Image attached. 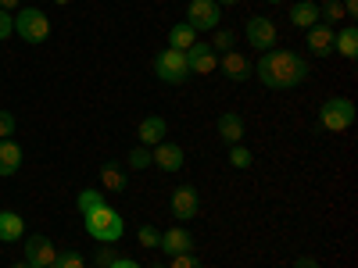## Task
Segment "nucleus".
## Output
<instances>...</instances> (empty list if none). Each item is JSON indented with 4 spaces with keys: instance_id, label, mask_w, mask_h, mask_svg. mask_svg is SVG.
Here are the masks:
<instances>
[{
    "instance_id": "27",
    "label": "nucleus",
    "mask_w": 358,
    "mask_h": 268,
    "mask_svg": "<svg viewBox=\"0 0 358 268\" xmlns=\"http://www.w3.org/2000/svg\"><path fill=\"white\" fill-rule=\"evenodd\" d=\"M54 268H86V265H83V254H76V251H65V254H57Z\"/></svg>"
},
{
    "instance_id": "35",
    "label": "nucleus",
    "mask_w": 358,
    "mask_h": 268,
    "mask_svg": "<svg viewBox=\"0 0 358 268\" xmlns=\"http://www.w3.org/2000/svg\"><path fill=\"white\" fill-rule=\"evenodd\" d=\"M111 261H115V258H111L108 251H97V268H108Z\"/></svg>"
},
{
    "instance_id": "3",
    "label": "nucleus",
    "mask_w": 358,
    "mask_h": 268,
    "mask_svg": "<svg viewBox=\"0 0 358 268\" xmlns=\"http://www.w3.org/2000/svg\"><path fill=\"white\" fill-rule=\"evenodd\" d=\"M155 75L169 86H183L190 79V65H187V50H162L155 57Z\"/></svg>"
},
{
    "instance_id": "14",
    "label": "nucleus",
    "mask_w": 358,
    "mask_h": 268,
    "mask_svg": "<svg viewBox=\"0 0 358 268\" xmlns=\"http://www.w3.org/2000/svg\"><path fill=\"white\" fill-rule=\"evenodd\" d=\"M165 133H169V122H165V118L162 114H147L143 118V122H140V143L143 147H158L162 140H165Z\"/></svg>"
},
{
    "instance_id": "33",
    "label": "nucleus",
    "mask_w": 358,
    "mask_h": 268,
    "mask_svg": "<svg viewBox=\"0 0 358 268\" xmlns=\"http://www.w3.org/2000/svg\"><path fill=\"white\" fill-rule=\"evenodd\" d=\"M294 268H319V261H315V258H308V254H301V258L294 261Z\"/></svg>"
},
{
    "instance_id": "21",
    "label": "nucleus",
    "mask_w": 358,
    "mask_h": 268,
    "mask_svg": "<svg viewBox=\"0 0 358 268\" xmlns=\"http://www.w3.org/2000/svg\"><path fill=\"white\" fill-rule=\"evenodd\" d=\"M337 54L348 57V61H355V57H358V29L355 25L337 29Z\"/></svg>"
},
{
    "instance_id": "40",
    "label": "nucleus",
    "mask_w": 358,
    "mask_h": 268,
    "mask_svg": "<svg viewBox=\"0 0 358 268\" xmlns=\"http://www.w3.org/2000/svg\"><path fill=\"white\" fill-rule=\"evenodd\" d=\"M54 4H69V0H54Z\"/></svg>"
},
{
    "instance_id": "8",
    "label": "nucleus",
    "mask_w": 358,
    "mask_h": 268,
    "mask_svg": "<svg viewBox=\"0 0 358 268\" xmlns=\"http://www.w3.org/2000/svg\"><path fill=\"white\" fill-rule=\"evenodd\" d=\"M305 33H308V50H312L315 57H330V54H337V29H334V25L315 22V25L305 29Z\"/></svg>"
},
{
    "instance_id": "18",
    "label": "nucleus",
    "mask_w": 358,
    "mask_h": 268,
    "mask_svg": "<svg viewBox=\"0 0 358 268\" xmlns=\"http://www.w3.org/2000/svg\"><path fill=\"white\" fill-rule=\"evenodd\" d=\"M290 22L297 29H308L319 22V4L315 0H297V4H290Z\"/></svg>"
},
{
    "instance_id": "11",
    "label": "nucleus",
    "mask_w": 358,
    "mask_h": 268,
    "mask_svg": "<svg viewBox=\"0 0 358 268\" xmlns=\"http://www.w3.org/2000/svg\"><path fill=\"white\" fill-rule=\"evenodd\" d=\"M197 211H201V197H197V190H194V186H179V190L172 193V215H176L179 222H190Z\"/></svg>"
},
{
    "instance_id": "16",
    "label": "nucleus",
    "mask_w": 358,
    "mask_h": 268,
    "mask_svg": "<svg viewBox=\"0 0 358 268\" xmlns=\"http://www.w3.org/2000/svg\"><path fill=\"white\" fill-rule=\"evenodd\" d=\"M25 236V222L15 211H0V244H18Z\"/></svg>"
},
{
    "instance_id": "5",
    "label": "nucleus",
    "mask_w": 358,
    "mask_h": 268,
    "mask_svg": "<svg viewBox=\"0 0 358 268\" xmlns=\"http://www.w3.org/2000/svg\"><path fill=\"white\" fill-rule=\"evenodd\" d=\"M319 122H322V129H330V133H344V129H351V122H355V104H351L348 97L326 100V104L319 107Z\"/></svg>"
},
{
    "instance_id": "36",
    "label": "nucleus",
    "mask_w": 358,
    "mask_h": 268,
    "mask_svg": "<svg viewBox=\"0 0 358 268\" xmlns=\"http://www.w3.org/2000/svg\"><path fill=\"white\" fill-rule=\"evenodd\" d=\"M344 15H348V18L358 15V0H344Z\"/></svg>"
},
{
    "instance_id": "25",
    "label": "nucleus",
    "mask_w": 358,
    "mask_h": 268,
    "mask_svg": "<svg viewBox=\"0 0 358 268\" xmlns=\"http://www.w3.org/2000/svg\"><path fill=\"white\" fill-rule=\"evenodd\" d=\"M251 161H255V158H251V151H248L244 143H233V147H229V165H233V168H251Z\"/></svg>"
},
{
    "instance_id": "30",
    "label": "nucleus",
    "mask_w": 358,
    "mask_h": 268,
    "mask_svg": "<svg viewBox=\"0 0 358 268\" xmlns=\"http://www.w3.org/2000/svg\"><path fill=\"white\" fill-rule=\"evenodd\" d=\"M11 136H15V114L0 111V140H11Z\"/></svg>"
},
{
    "instance_id": "1",
    "label": "nucleus",
    "mask_w": 358,
    "mask_h": 268,
    "mask_svg": "<svg viewBox=\"0 0 358 268\" xmlns=\"http://www.w3.org/2000/svg\"><path fill=\"white\" fill-rule=\"evenodd\" d=\"M255 75L268 89H294L308 79V61L297 50H265L255 65Z\"/></svg>"
},
{
    "instance_id": "7",
    "label": "nucleus",
    "mask_w": 358,
    "mask_h": 268,
    "mask_svg": "<svg viewBox=\"0 0 358 268\" xmlns=\"http://www.w3.org/2000/svg\"><path fill=\"white\" fill-rule=\"evenodd\" d=\"M244 36H248V43H251L255 50H276V40H280L276 25L268 22L265 15L248 18V25H244Z\"/></svg>"
},
{
    "instance_id": "32",
    "label": "nucleus",
    "mask_w": 358,
    "mask_h": 268,
    "mask_svg": "<svg viewBox=\"0 0 358 268\" xmlns=\"http://www.w3.org/2000/svg\"><path fill=\"white\" fill-rule=\"evenodd\" d=\"M15 33V18H11V11H0V40H8Z\"/></svg>"
},
{
    "instance_id": "6",
    "label": "nucleus",
    "mask_w": 358,
    "mask_h": 268,
    "mask_svg": "<svg viewBox=\"0 0 358 268\" xmlns=\"http://www.w3.org/2000/svg\"><path fill=\"white\" fill-rule=\"evenodd\" d=\"M219 22H222V11L215 0H190L187 4V25L194 33H215Z\"/></svg>"
},
{
    "instance_id": "23",
    "label": "nucleus",
    "mask_w": 358,
    "mask_h": 268,
    "mask_svg": "<svg viewBox=\"0 0 358 268\" xmlns=\"http://www.w3.org/2000/svg\"><path fill=\"white\" fill-rule=\"evenodd\" d=\"M76 204H79V215L86 218L90 211H97V207H101V204H108V200H104V193H101V190H79V200H76Z\"/></svg>"
},
{
    "instance_id": "20",
    "label": "nucleus",
    "mask_w": 358,
    "mask_h": 268,
    "mask_svg": "<svg viewBox=\"0 0 358 268\" xmlns=\"http://www.w3.org/2000/svg\"><path fill=\"white\" fill-rule=\"evenodd\" d=\"M101 183H104V190L108 193H122L126 190V172H122V165H115V161H108L104 168H101Z\"/></svg>"
},
{
    "instance_id": "38",
    "label": "nucleus",
    "mask_w": 358,
    "mask_h": 268,
    "mask_svg": "<svg viewBox=\"0 0 358 268\" xmlns=\"http://www.w3.org/2000/svg\"><path fill=\"white\" fill-rule=\"evenodd\" d=\"M219 8H233V4H241V0H215Z\"/></svg>"
},
{
    "instance_id": "37",
    "label": "nucleus",
    "mask_w": 358,
    "mask_h": 268,
    "mask_svg": "<svg viewBox=\"0 0 358 268\" xmlns=\"http://www.w3.org/2000/svg\"><path fill=\"white\" fill-rule=\"evenodd\" d=\"M15 4H18V0H0V11H11Z\"/></svg>"
},
{
    "instance_id": "29",
    "label": "nucleus",
    "mask_w": 358,
    "mask_h": 268,
    "mask_svg": "<svg viewBox=\"0 0 358 268\" xmlns=\"http://www.w3.org/2000/svg\"><path fill=\"white\" fill-rule=\"evenodd\" d=\"M136 236H140V244H143V247H158V240H162V232H158L155 225H143Z\"/></svg>"
},
{
    "instance_id": "10",
    "label": "nucleus",
    "mask_w": 358,
    "mask_h": 268,
    "mask_svg": "<svg viewBox=\"0 0 358 268\" xmlns=\"http://www.w3.org/2000/svg\"><path fill=\"white\" fill-rule=\"evenodd\" d=\"M187 65H190V75H212L219 68V54L212 50V43H194L187 50Z\"/></svg>"
},
{
    "instance_id": "22",
    "label": "nucleus",
    "mask_w": 358,
    "mask_h": 268,
    "mask_svg": "<svg viewBox=\"0 0 358 268\" xmlns=\"http://www.w3.org/2000/svg\"><path fill=\"white\" fill-rule=\"evenodd\" d=\"M194 43H197V33H194L187 22H179V25L169 29V47H172V50H190Z\"/></svg>"
},
{
    "instance_id": "26",
    "label": "nucleus",
    "mask_w": 358,
    "mask_h": 268,
    "mask_svg": "<svg viewBox=\"0 0 358 268\" xmlns=\"http://www.w3.org/2000/svg\"><path fill=\"white\" fill-rule=\"evenodd\" d=\"M233 43H236V33H233V29H215L212 50H233Z\"/></svg>"
},
{
    "instance_id": "13",
    "label": "nucleus",
    "mask_w": 358,
    "mask_h": 268,
    "mask_svg": "<svg viewBox=\"0 0 358 268\" xmlns=\"http://www.w3.org/2000/svg\"><path fill=\"white\" fill-rule=\"evenodd\" d=\"M219 68H222V75L233 79V82H248V79H251V61H248L241 50H226L222 61H219Z\"/></svg>"
},
{
    "instance_id": "42",
    "label": "nucleus",
    "mask_w": 358,
    "mask_h": 268,
    "mask_svg": "<svg viewBox=\"0 0 358 268\" xmlns=\"http://www.w3.org/2000/svg\"><path fill=\"white\" fill-rule=\"evenodd\" d=\"M151 268H169V265H151Z\"/></svg>"
},
{
    "instance_id": "17",
    "label": "nucleus",
    "mask_w": 358,
    "mask_h": 268,
    "mask_svg": "<svg viewBox=\"0 0 358 268\" xmlns=\"http://www.w3.org/2000/svg\"><path fill=\"white\" fill-rule=\"evenodd\" d=\"M219 136L233 147V143H241L244 140V118L241 114H233V111H226V114H219Z\"/></svg>"
},
{
    "instance_id": "4",
    "label": "nucleus",
    "mask_w": 358,
    "mask_h": 268,
    "mask_svg": "<svg viewBox=\"0 0 358 268\" xmlns=\"http://www.w3.org/2000/svg\"><path fill=\"white\" fill-rule=\"evenodd\" d=\"M15 33L25 40V43H47L50 36V18L40 11V8H22L15 15Z\"/></svg>"
},
{
    "instance_id": "9",
    "label": "nucleus",
    "mask_w": 358,
    "mask_h": 268,
    "mask_svg": "<svg viewBox=\"0 0 358 268\" xmlns=\"http://www.w3.org/2000/svg\"><path fill=\"white\" fill-rule=\"evenodd\" d=\"M57 261V251L47 236H29L25 240V265L29 268H54Z\"/></svg>"
},
{
    "instance_id": "31",
    "label": "nucleus",
    "mask_w": 358,
    "mask_h": 268,
    "mask_svg": "<svg viewBox=\"0 0 358 268\" xmlns=\"http://www.w3.org/2000/svg\"><path fill=\"white\" fill-rule=\"evenodd\" d=\"M169 268H201V261H197L194 254H172Z\"/></svg>"
},
{
    "instance_id": "19",
    "label": "nucleus",
    "mask_w": 358,
    "mask_h": 268,
    "mask_svg": "<svg viewBox=\"0 0 358 268\" xmlns=\"http://www.w3.org/2000/svg\"><path fill=\"white\" fill-rule=\"evenodd\" d=\"M22 165V147L15 140H0V175H15Z\"/></svg>"
},
{
    "instance_id": "41",
    "label": "nucleus",
    "mask_w": 358,
    "mask_h": 268,
    "mask_svg": "<svg viewBox=\"0 0 358 268\" xmlns=\"http://www.w3.org/2000/svg\"><path fill=\"white\" fill-rule=\"evenodd\" d=\"M11 268H29V265H11Z\"/></svg>"
},
{
    "instance_id": "12",
    "label": "nucleus",
    "mask_w": 358,
    "mask_h": 268,
    "mask_svg": "<svg viewBox=\"0 0 358 268\" xmlns=\"http://www.w3.org/2000/svg\"><path fill=\"white\" fill-rule=\"evenodd\" d=\"M158 247H162L169 258H172V254H190V251H194V236H190L183 225H172V229H165V232H162Z\"/></svg>"
},
{
    "instance_id": "15",
    "label": "nucleus",
    "mask_w": 358,
    "mask_h": 268,
    "mask_svg": "<svg viewBox=\"0 0 358 268\" xmlns=\"http://www.w3.org/2000/svg\"><path fill=\"white\" fill-rule=\"evenodd\" d=\"M151 161L162 168V172H179L183 168V147H176V143H158V151L151 154Z\"/></svg>"
},
{
    "instance_id": "39",
    "label": "nucleus",
    "mask_w": 358,
    "mask_h": 268,
    "mask_svg": "<svg viewBox=\"0 0 358 268\" xmlns=\"http://www.w3.org/2000/svg\"><path fill=\"white\" fill-rule=\"evenodd\" d=\"M265 4H283V0H265Z\"/></svg>"
},
{
    "instance_id": "34",
    "label": "nucleus",
    "mask_w": 358,
    "mask_h": 268,
    "mask_svg": "<svg viewBox=\"0 0 358 268\" xmlns=\"http://www.w3.org/2000/svg\"><path fill=\"white\" fill-rule=\"evenodd\" d=\"M108 268H140V265H136L133 258H115V261H111Z\"/></svg>"
},
{
    "instance_id": "28",
    "label": "nucleus",
    "mask_w": 358,
    "mask_h": 268,
    "mask_svg": "<svg viewBox=\"0 0 358 268\" xmlns=\"http://www.w3.org/2000/svg\"><path fill=\"white\" fill-rule=\"evenodd\" d=\"M129 165L140 172V168H147V165H151V151H147V147H133V151H129Z\"/></svg>"
},
{
    "instance_id": "24",
    "label": "nucleus",
    "mask_w": 358,
    "mask_h": 268,
    "mask_svg": "<svg viewBox=\"0 0 358 268\" xmlns=\"http://www.w3.org/2000/svg\"><path fill=\"white\" fill-rule=\"evenodd\" d=\"M344 18H348V15H344L341 0H322V4H319V22L330 25V22H344Z\"/></svg>"
},
{
    "instance_id": "2",
    "label": "nucleus",
    "mask_w": 358,
    "mask_h": 268,
    "mask_svg": "<svg viewBox=\"0 0 358 268\" xmlns=\"http://www.w3.org/2000/svg\"><path fill=\"white\" fill-rule=\"evenodd\" d=\"M86 232L94 236V240H101V244H115V240H122L126 225H122V215H118L115 207L101 204L97 211L86 215Z\"/></svg>"
}]
</instances>
